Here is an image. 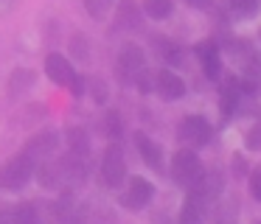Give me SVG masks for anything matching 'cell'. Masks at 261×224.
I'll list each match as a JSON object with an SVG mask.
<instances>
[{
    "mask_svg": "<svg viewBox=\"0 0 261 224\" xmlns=\"http://www.w3.org/2000/svg\"><path fill=\"white\" fill-rule=\"evenodd\" d=\"M202 174H205V168L191 149H180L171 157V177H174V182L182 185V188H194V185L202 179Z\"/></svg>",
    "mask_w": 261,
    "mask_h": 224,
    "instance_id": "obj_1",
    "label": "cell"
},
{
    "mask_svg": "<svg viewBox=\"0 0 261 224\" xmlns=\"http://www.w3.org/2000/svg\"><path fill=\"white\" fill-rule=\"evenodd\" d=\"M101 177H104V185L107 188H121L126 179V162H124V149L121 143H110L104 149V157H101Z\"/></svg>",
    "mask_w": 261,
    "mask_h": 224,
    "instance_id": "obj_2",
    "label": "cell"
},
{
    "mask_svg": "<svg viewBox=\"0 0 261 224\" xmlns=\"http://www.w3.org/2000/svg\"><path fill=\"white\" fill-rule=\"evenodd\" d=\"M34 165H37V162L31 160L25 151H23V154H17V157H12L6 165L0 168V185H3V188H9V190H20L31 179Z\"/></svg>",
    "mask_w": 261,
    "mask_h": 224,
    "instance_id": "obj_3",
    "label": "cell"
},
{
    "mask_svg": "<svg viewBox=\"0 0 261 224\" xmlns=\"http://www.w3.org/2000/svg\"><path fill=\"white\" fill-rule=\"evenodd\" d=\"M118 78L124 84H138L143 76H146V62H143V50L135 48V45H126L124 50L118 53Z\"/></svg>",
    "mask_w": 261,
    "mask_h": 224,
    "instance_id": "obj_4",
    "label": "cell"
},
{
    "mask_svg": "<svg viewBox=\"0 0 261 224\" xmlns=\"http://www.w3.org/2000/svg\"><path fill=\"white\" fill-rule=\"evenodd\" d=\"M230 50L236 53L239 70H242L247 87H255V84L261 81V56L255 53V48L250 42H244V39H239L236 45H230Z\"/></svg>",
    "mask_w": 261,
    "mask_h": 224,
    "instance_id": "obj_5",
    "label": "cell"
},
{
    "mask_svg": "<svg viewBox=\"0 0 261 224\" xmlns=\"http://www.w3.org/2000/svg\"><path fill=\"white\" fill-rule=\"evenodd\" d=\"M211 123L205 121L202 115H186L180 121V140L188 146H194V149H199V146L211 143Z\"/></svg>",
    "mask_w": 261,
    "mask_h": 224,
    "instance_id": "obj_6",
    "label": "cell"
},
{
    "mask_svg": "<svg viewBox=\"0 0 261 224\" xmlns=\"http://www.w3.org/2000/svg\"><path fill=\"white\" fill-rule=\"evenodd\" d=\"M152 199H154V185L143 177H129V185H126V193H124V205L129 210H143Z\"/></svg>",
    "mask_w": 261,
    "mask_h": 224,
    "instance_id": "obj_7",
    "label": "cell"
},
{
    "mask_svg": "<svg viewBox=\"0 0 261 224\" xmlns=\"http://www.w3.org/2000/svg\"><path fill=\"white\" fill-rule=\"evenodd\" d=\"M211 202L205 199L199 190L188 188V196L182 202V210H180V224H202L205 221V213H208Z\"/></svg>",
    "mask_w": 261,
    "mask_h": 224,
    "instance_id": "obj_8",
    "label": "cell"
},
{
    "mask_svg": "<svg viewBox=\"0 0 261 224\" xmlns=\"http://www.w3.org/2000/svg\"><path fill=\"white\" fill-rule=\"evenodd\" d=\"M45 73H48V78H51L54 84H62V87H70V84L76 81L73 65H70L62 53H51V56H48V59H45Z\"/></svg>",
    "mask_w": 261,
    "mask_h": 224,
    "instance_id": "obj_9",
    "label": "cell"
},
{
    "mask_svg": "<svg viewBox=\"0 0 261 224\" xmlns=\"http://www.w3.org/2000/svg\"><path fill=\"white\" fill-rule=\"evenodd\" d=\"M57 146H59L57 132H40V134H34V137L29 140V146H25V154H29L34 162H40V160H48V157L57 151Z\"/></svg>",
    "mask_w": 261,
    "mask_h": 224,
    "instance_id": "obj_10",
    "label": "cell"
},
{
    "mask_svg": "<svg viewBox=\"0 0 261 224\" xmlns=\"http://www.w3.org/2000/svg\"><path fill=\"white\" fill-rule=\"evenodd\" d=\"M154 87H158L160 98H166V101H177V98L186 95V81H182L174 70H166V67L158 73V84H154Z\"/></svg>",
    "mask_w": 261,
    "mask_h": 224,
    "instance_id": "obj_11",
    "label": "cell"
},
{
    "mask_svg": "<svg viewBox=\"0 0 261 224\" xmlns=\"http://www.w3.org/2000/svg\"><path fill=\"white\" fill-rule=\"evenodd\" d=\"M135 149L141 151V157H143V162H146L152 171H160L163 168V162H160V157H163V151H160V146L154 143L149 134H143V132H138L135 134Z\"/></svg>",
    "mask_w": 261,
    "mask_h": 224,
    "instance_id": "obj_12",
    "label": "cell"
},
{
    "mask_svg": "<svg viewBox=\"0 0 261 224\" xmlns=\"http://www.w3.org/2000/svg\"><path fill=\"white\" fill-rule=\"evenodd\" d=\"M197 53L202 59V70L208 78H219V70H222V62H219V50H216L214 42H199L197 45Z\"/></svg>",
    "mask_w": 261,
    "mask_h": 224,
    "instance_id": "obj_13",
    "label": "cell"
},
{
    "mask_svg": "<svg viewBox=\"0 0 261 224\" xmlns=\"http://www.w3.org/2000/svg\"><path fill=\"white\" fill-rule=\"evenodd\" d=\"M12 224H40V210L31 202H23L12 210Z\"/></svg>",
    "mask_w": 261,
    "mask_h": 224,
    "instance_id": "obj_14",
    "label": "cell"
},
{
    "mask_svg": "<svg viewBox=\"0 0 261 224\" xmlns=\"http://www.w3.org/2000/svg\"><path fill=\"white\" fill-rule=\"evenodd\" d=\"M68 143H70V157L79 160V162H85L87 160V137H85V132H82V129H70Z\"/></svg>",
    "mask_w": 261,
    "mask_h": 224,
    "instance_id": "obj_15",
    "label": "cell"
},
{
    "mask_svg": "<svg viewBox=\"0 0 261 224\" xmlns=\"http://www.w3.org/2000/svg\"><path fill=\"white\" fill-rule=\"evenodd\" d=\"M138 22H141V11H138L135 3H129V0H124L118 9V25L121 28H138Z\"/></svg>",
    "mask_w": 261,
    "mask_h": 224,
    "instance_id": "obj_16",
    "label": "cell"
},
{
    "mask_svg": "<svg viewBox=\"0 0 261 224\" xmlns=\"http://www.w3.org/2000/svg\"><path fill=\"white\" fill-rule=\"evenodd\" d=\"M171 0H143V14H149L152 20H166L171 14Z\"/></svg>",
    "mask_w": 261,
    "mask_h": 224,
    "instance_id": "obj_17",
    "label": "cell"
},
{
    "mask_svg": "<svg viewBox=\"0 0 261 224\" xmlns=\"http://www.w3.org/2000/svg\"><path fill=\"white\" fill-rule=\"evenodd\" d=\"M236 104H239V87L236 84H227L222 90V115H233Z\"/></svg>",
    "mask_w": 261,
    "mask_h": 224,
    "instance_id": "obj_18",
    "label": "cell"
},
{
    "mask_svg": "<svg viewBox=\"0 0 261 224\" xmlns=\"http://www.w3.org/2000/svg\"><path fill=\"white\" fill-rule=\"evenodd\" d=\"M82 3H85L87 14H90V17H96V20H101V17L110 11V6H113V0H82Z\"/></svg>",
    "mask_w": 261,
    "mask_h": 224,
    "instance_id": "obj_19",
    "label": "cell"
},
{
    "mask_svg": "<svg viewBox=\"0 0 261 224\" xmlns=\"http://www.w3.org/2000/svg\"><path fill=\"white\" fill-rule=\"evenodd\" d=\"M227 3L239 17H253L258 11V0H227Z\"/></svg>",
    "mask_w": 261,
    "mask_h": 224,
    "instance_id": "obj_20",
    "label": "cell"
},
{
    "mask_svg": "<svg viewBox=\"0 0 261 224\" xmlns=\"http://www.w3.org/2000/svg\"><path fill=\"white\" fill-rule=\"evenodd\" d=\"M158 50H160V56H163L166 62H177V59H180V50H177V45L169 42V39H158Z\"/></svg>",
    "mask_w": 261,
    "mask_h": 224,
    "instance_id": "obj_21",
    "label": "cell"
},
{
    "mask_svg": "<svg viewBox=\"0 0 261 224\" xmlns=\"http://www.w3.org/2000/svg\"><path fill=\"white\" fill-rule=\"evenodd\" d=\"M107 132H110V137H118L121 134V121L115 112H107Z\"/></svg>",
    "mask_w": 261,
    "mask_h": 224,
    "instance_id": "obj_22",
    "label": "cell"
},
{
    "mask_svg": "<svg viewBox=\"0 0 261 224\" xmlns=\"http://www.w3.org/2000/svg\"><path fill=\"white\" fill-rule=\"evenodd\" d=\"M250 193L261 202V168H255V174L250 177Z\"/></svg>",
    "mask_w": 261,
    "mask_h": 224,
    "instance_id": "obj_23",
    "label": "cell"
},
{
    "mask_svg": "<svg viewBox=\"0 0 261 224\" xmlns=\"http://www.w3.org/2000/svg\"><path fill=\"white\" fill-rule=\"evenodd\" d=\"M247 146H250V149H261V126H253V129H250Z\"/></svg>",
    "mask_w": 261,
    "mask_h": 224,
    "instance_id": "obj_24",
    "label": "cell"
},
{
    "mask_svg": "<svg viewBox=\"0 0 261 224\" xmlns=\"http://www.w3.org/2000/svg\"><path fill=\"white\" fill-rule=\"evenodd\" d=\"M93 98H96V101H104V98H107V93H104V84H101V81H93Z\"/></svg>",
    "mask_w": 261,
    "mask_h": 224,
    "instance_id": "obj_25",
    "label": "cell"
},
{
    "mask_svg": "<svg viewBox=\"0 0 261 224\" xmlns=\"http://www.w3.org/2000/svg\"><path fill=\"white\" fill-rule=\"evenodd\" d=\"M186 3L191 6V9H199V11H205V9H211V6H214L211 0H186Z\"/></svg>",
    "mask_w": 261,
    "mask_h": 224,
    "instance_id": "obj_26",
    "label": "cell"
},
{
    "mask_svg": "<svg viewBox=\"0 0 261 224\" xmlns=\"http://www.w3.org/2000/svg\"><path fill=\"white\" fill-rule=\"evenodd\" d=\"M255 224H261V221H255Z\"/></svg>",
    "mask_w": 261,
    "mask_h": 224,
    "instance_id": "obj_27",
    "label": "cell"
}]
</instances>
